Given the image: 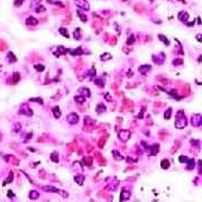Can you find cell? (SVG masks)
Instances as JSON below:
<instances>
[{"label": "cell", "instance_id": "6da1fadb", "mask_svg": "<svg viewBox=\"0 0 202 202\" xmlns=\"http://www.w3.org/2000/svg\"><path fill=\"white\" fill-rule=\"evenodd\" d=\"M66 120H67V122H69V124H71V125H75V124H77V122H79L80 117H79V114H76L75 112H72V114H67Z\"/></svg>", "mask_w": 202, "mask_h": 202}, {"label": "cell", "instance_id": "7a4b0ae2", "mask_svg": "<svg viewBox=\"0 0 202 202\" xmlns=\"http://www.w3.org/2000/svg\"><path fill=\"white\" fill-rule=\"evenodd\" d=\"M74 1L77 7H80V8L84 9V10H89L90 9V5H89V2L87 0H74Z\"/></svg>", "mask_w": 202, "mask_h": 202}, {"label": "cell", "instance_id": "3957f363", "mask_svg": "<svg viewBox=\"0 0 202 202\" xmlns=\"http://www.w3.org/2000/svg\"><path fill=\"white\" fill-rule=\"evenodd\" d=\"M129 137H130V131L129 130L124 129V130H121L119 133V139L121 141H127L128 139H129Z\"/></svg>", "mask_w": 202, "mask_h": 202}, {"label": "cell", "instance_id": "277c9868", "mask_svg": "<svg viewBox=\"0 0 202 202\" xmlns=\"http://www.w3.org/2000/svg\"><path fill=\"white\" fill-rule=\"evenodd\" d=\"M42 189H43V191H45V192H52V193H61V190L56 189V188H54V186H52V185H45V186H43Z\"/></svg>", "mask_w": 202, "mask_h": 202}, {"label": "cell", "instance_id": "5b68a950", "mask_svg": "<svg viewBox=\"0 0 202 202\" xmlns=\"http://www.w3.org/2000/svg\"><path fill=\"white\" fill-rule=\"evenodd\" d=\"M151 65H147V64H144V65H141V66L138 67V72L140 73V74L143 75H146L147 73H148V71H151Z\"/></svg>", "mask_w": 202, "mask_h": 202}, {"label": "cell", "instance_id": "8992f818", "mask_svg": "<svg viewBox=\"0 0 202 202\" xmlns=\"http://www.w3.org/2000/svg\"><path fill=\"white\" fill-rule=\"evenodd\" d=\"M19 114H27V116H32L33 114V111L28 108V106L27 104H23L20 108V111H19Z\"/></svg>", "mask_w": 202, "mask_h": 202}, {"label": "cell", "instance_id": "52a82bcc", "mask_svg": "<svg viewBox=\"0 0 202 202\" xmlns=\"http://www.w3.org/2000/svg\"><path fill=\"white\" fill-rule=\"evenodd\" d=\"M186 125V119H185V116H183L182 118H178L177 120L175 121V126L177 128H183L184 126Z\"/></svg>", "mask_w": 202, "mask_h": 202}, {"label": "cell", "instance_id": "ba28073f", "mask_svg": "<svg viewBox=\"0 0 202 202\" xmlns=\"http://www.w3.org/2000/svg\"><path fill=\"white\" fill-rule=\"evenodd\" d=\"M37 24H38V20L33 16H29L26 19V25H28V26H36Z\"/></svg>", "mask_w": 202, "mask_h": 202}, {"label": "cell", "instance_id": "9c48e42d", "mask_svg": "<svg viewBox=\"0 0 202 202\" xmlns=\"http://www.w3.org/2000/svg\"><path fill=\"white\" fill-rule=\"evenodd\" d=\"M79 92L81 93V96L85 97V98H89V97L91 96V92L88 88H80L79 89Z\"/></svg>", "mask_w": 202, "mask_h": 202}, {"label": "cell", "instance_id": "30bf717a", "mask_svg": "<svg viewBox=\"0 0 202 202\" xmlns=\"http://www.w3.org/2000/svg\"><path fill=\"white\" fill-rule=\"evenodd\" d=\"M67 52H69V50H66L64 46H59V47H57V52H55L54 54H55L56 56H60V55H62V54L67 53Z\"/></svg>", "mask_w": 202, "mask_h": 202}, {"label": "cell", "instance_id": "8fae6325", "mask_svg": "<svg viewBox=\"0 0 202 202\" xmlns=\"http://www.w3.org/2000/svg\"><path fill=\"white\" fill-rule=\"evenodd\" d=\"M129 198H130V192H128V191L121 192V195H120V200H121V201H127Z\"/></svg>", "mask_w": 202, "mask_h": 202}, {"label": "cell", "instance_id": "7c38bea8", "mask_svg": "<svg viewBox=\"0 0 202 202\" xmlns=\"http://www.w3.org/2000/svg\"><path fill=\"white\" fill-rule=\"evenodd\" d=\"M7 61H8L9 63H15V62L17 61V59H16V56H15V54L11 53V52H9V53L7 54Z\"/></svg>", "mask_w": 202, "mask_h": 202}, {"label": "cell", "instance_id": "4fadbf2b", "mask_svg": "<svg viewBox=\"0 0 202 202\" xmlns=\"http://www.w3.org/2000/svg\"><path fill=\"white\" fill-rule=\"evenodd\" d=\"M73 37H74L75 39H77V40L81 39L82 34H81V29H80V28H75V30L73 32Z\"/></svg>", "mask_w": 202, "mask_h": 202}, {"label": "cell", "instance_id": "5bb4252c", "mask_svg": "<svg viewBox=\"0 0 202 202\" xmlns=\"http://www.w3.org/2000/svg\"><path fill=\"white\" fill-rule=\"evenodd\" d=\"M76 15H77V17L81 19V21H83V23H87V21H88V17H87V15L83 13H81L80 10L76 11Z\"/></svg>", "mask_w": 202, "mask_h": 202}, {"label": "cell", "instance_id": "9a60e30c", "mask_svg": "<svg viewBox=\"0 0 202 202\" xmlns=\"http://www.w3.org/2000/svg\"><path fill=\"white\" fill-rule=\"evenodd\" d=\"M52 112H53V114H54V117L56 118V119H59L60 117H61V110H60V108L57 106L56 107H54L53 108V110H52Z\"/></svg>", "mask_w": 202, "mask_h": 202}, {"label": "cell", "instance_id": "2e32d148", "mask_svg": "<svg viewBox=\"0 0 202 202\" xmlns=\"http://www.w3.org/2000/svg\"><path fill=\"white\" fill-rule=\"evenodd\" d=\"M69 52H70V53H71L73 56H75V55H81V54L83 53L82 50H81V47H77L76 50H69Z\"/></svg>", "mask_w": 202, "mask_h": 202}, {"label": "cell", "instance_id": "e0dca14e", "mask_svg": "<svg viewBox=\"0 0 202 202\" xmlns=\"http://www.w3.org/2000/svg\"><path fill=\"white\" fill-rule=\"evenodd\" d=\"M59 32H60V34H61V35H63L64 37H66V38H69V37H70L69 30H67L66 28H64V27H61V28L59 29Z\"/></svg>", "mask_w": 202, "mask_h": 202}, {"label": "cell", "instance_id": "ac0fdd59", "mask_svg": "<svg viewBox=\"0 0 202 202\" xmlns=\"http://www.w3.org/2000/svg\"><path fill=\"white\" fill-rule=\"evenodd\" d=\"M38 197H39V193H38V191H30L29 192V198L32 200H37Z\"/></svg>", "mask_w": 202, "mask_h": 202}, {"label": "cell", "instance_id": "d6986e66", "mask_svg": "<svg viewBox=\"0 0 202 202\" xmlns=\"http://www.w3.org/2000/svg\"><path fill=\"white\" fill-rule=\"evenodd\" d=\"M112 59V56H111V54H109V53H104V54H102V55L100 56V60L101 61H109V60H111Z\"/></svg>", "mask_w": 202, "mask_h": 202}, {"label": "cell", "instance_id": "ffe728a7", "mask_svg": "<svg viewBox=\"0 0 202 202\" xmlns=\"http://www.w3.org/2000/svg\"><path fill=\"white\" fill-rule=\"evenodd\" d=\"M188 18H189V15L186 13H178V19L181 21H186L188 20Z\"/></svg>", "mask_w": 202, "mask_h": 202}, {"label": "cell", "instance_id": "44dd1931", "mask_svg": "<svg viewBox=\"0 0 202 202\" xmlns=\"http://www.w3.org/2000/svg\"><path fill=\"white\" fill-rule=\"evenodd\" d=\"M74 100L76 101L77 103H83V102H85V100H87V98L83 96H75L74 97Z\"/></svg>", "mask_w": 202, "mask_h": 202}, {"label": "cell", "instance_id": "7402d4cb", "mask_svg": "<svg viewBox=\"0 0 202 202\" xmlns=\"http://www.w3.org/2000/svg\"><path fill=\"white\" fill-rule=\"evenodd\" d=\"M158 151H160V146H158V145H153V146H151V155H155L156 153H158Z\"/></svg>", "mask_w": 202, "mask_h": 202}, {"label": "cell", "instance_id": "603a6c76", "mask_svg": "<svg viewBox=\"0 0 202 202\" xmlns=\"http://www.w3.org/2000/svg\"><path fill=\"white\" fill-rule=\"evenodd\" d=\"M104 111H106V106H103V103H99L97 106V112L101 114V112H104Z\"/></svg>", "mask_w": 202, "mask_h": 202}, {"label": "cell", "instance_id": "cb8c5ba5", "mask_svg": "<svg viewBox=\"0 0 202 202\" xmlns=\"http://www.w3.org/2000/svg\"><path fill=\"white\" fill-rule=\"evenodd\" d=\"M13 172H10V173H9V175H8V177H7V178H6V180H5L3 184L11 183V182H13Z\"/></svg>", "mask_w": 202, "mask_h": 202}, {"label": "cell", "instance_id": "d4e9b609", "mask_svg": "<svg viewBox=\"0 0 202 202\" xmlns=\"http://www.w3.org/2000/svg\"><path fill=\"white\" fill-rule=\"evenodd\" d=\"M50 160L53 161V162H55V163L59 162V155H57V153H56V152L52 153V155H50Z\"/></svg>", "mask_w": 202, "mask_h": 202}, {"label": "cell", "instance_id": "484cf974", "mask_svg": "<svg viewBox=\"0 0 202 202\" xmlns=\"http://www.w3.org/2000/svg\"><path fill=\"white\" fill-rule=\"evenodd\" d=\"M158 38H160V40H161V42H163L164 44H166V45H170V42H168V39L165 37L164 35H158Z\"/></svg>", "mask_w": 202, "mask_h": 202}, {"label": "cell", "instance_id": "4316f807", "mask_svg": "<svg viewBox=\"0 0 202 202\" xmlns=\"http://www.w3.org/2000/svg\"><path fill=\"white\" fill-rule=\"evenodd\" d=\"M19 79H20V75H19V73L18 72H15L13 73V83L16 84L17 82L19 81Z\"/></svg>", "mask_w": 202, "mask_h": 202}, {"label": "cell", "instance_id": "83f0119b", "mask_svg": "<svg viewBox=\"0 0 202 202\" xmlns=\"http://www.w3.org/2000/svg\"><path fill=\"white\" fill-rule=\"evenodd\" d=\"M34 69L36 70V71H38V72H42V71L45 70V66L42 65V64H36V65H34Z\"/></svg>", "mask_w": 202, "mask_h": 202}, {"label": "cell", "instance_id": "f1b7e54d", "mask_svg": "<svg viewBox=\"0 0 202 202\" xmlns=\"http://www.w3.org/2000/svg\"><path fill=\"white\" fill-rule=\"evenodd\" d=\"M171 114H172V109H171V108H168V109L164 112V118H165V119H170Z\"/></svg>", "mask_w": 202, "mask_h": 202}, {"label": "cell", "instance_id": "f546056e", "mask_svg": "<svg viewBox=\"0 0 202 202\" xmlns=\"http://www.w3.org/2000/svg\"><path fill=\"white\" fill-rule=\"evenodd\" d=\"M35 10H36V13H44V11L46 10V8H45V7H44V6L39 5V6H37V7H36V9H35Z\"/></svg>", "mask_w": 202, "mask_h": 202}, {"label": "cell", "instance_id": "4dcf8cb0", "mask_svg": "<svg viewBox=\"0 0 202 202\" xmlns=\"http://www.w3.org/2000/svg\"><path fill=\"white\" fill-rule=\"evenodd\" d=\"M74 180L77 182V184H80V185H81V184L83 183V181H84V177H83L82 175H77V176H75Z\"/></svg>", "mask_w": 202, "mask_h": 202}, {"label": "cell", "instance_id": "1f68e13d", "mask_svg": "<svg viewBox=\"0 0 202 202\" xmlns=\"http://www.w3.org/2000/svg\"><path fill=\"white\" fill-rule=\"evenodd\" d=\"M135 43V37H134V35H130L129 37H128L127 39V44L128 45H131V44H134Z\"/></svg>", "mask_w": 202, "mask_h": 202}, {"label": "cell", "instance_id": "d6a6232c", "mask_svg": "<svg viewBox=\"0 0 202 202\" xmlns=\"http://www.w3.org/2000/svg\"><path fill=\"white\" fill-rule=\"evenodd\" d=\"M47 2L48 3H54V5H57V6H61V7H63V3H61V1H57V0H47Z\"/></svg>", "mask_w": 202, "mask_h": 202}, {"label": "cell", "instance_id": "836d02e7", "mask_svg": "<svg viewBox=\"0 0 202 202\" xmlns=\"http://www.w3.org/2000/svg\"><path fill=\"white\" fill-rule=\"evenodd\" d=\"M112 154H114V158H116V160H121V158H122V156H120V154L118 153L117 151H114V152H112Z\"/></svg>", "mask_w": 202, "mask_h": 202}, {"label": "cell", "instance_id": "e575fe53", "mask_svg": "<svg viewBox=\"0 0 202 202\" xmlns=\"http://www.w3.org/2000/svg\"><path fill=\"white\" fill-rule=\"evenodd\" d=\"M25 0H15V2H13V5L16 6V7H20L23 3H24Z\"/></svg>", "mask_w": 202, "mask_h": 202}, {"label": "cell", "instance_id": "d590c367", "mask_svg": "<svg viewBox=\"0 0 202 202\" xmlns=\"http://www.w3.org/2000/svg\"><path fill=\"white\" fill-rule=\"evenodd\" d=\"M30 101H34V102H37V103L43 104V99L42 98H32Z\"/></svg>", "mask_w": 202, "mask_h": 202}, {"label": "cell", "instance_id": "8d00e7d4", "mask_svg": "<svg viewBox=\"0 0 202 202\" xmlns=\"http://www.w3.org/2000/svg\"><path fill=\"white\" fill-rule=\"evenodd\" d=\"M168 161H166V160H163L162 161V167L163 168H168Z\"/></svg>", "mask_w": 202, "mask_h": 202}, {"label": "cell", "instance_id": "74e56055", "mask_svg": "<svg viewBox=\"0 0 202 202\" xmlns=\"http://www.w3.org/2000/svg\"><path fill=\"white\" fill-rule=\"evenodd\" d=\"M96 82H97V84H98L99 87H103V85H104V83L102 82L101 80H96Z\"/></svg>", "mask_w": 202, "mask_h": 202}, {"label": "cell", "instance_id": "f35d334b", "mask_svg": "<svg viewBox=\"0 0 202 202\" xmlns=\"http://www.w3.org/2000/svg\"><path fill=\"white\" fill-rule=\"evenodd\" d=\"M182 63H183L182 60H174L173 61V64H182Z\"/></svg>", "mask_w": 202, "mask_h": 202}, {"label": "cell", "instance_id": "ab89813d", "mask_svg": "<svg viewBox=\"0 0 202 202\" xmlns=\"http://www.w3.org/2000/svg\"><path fill=\"white\" fill-rule=\"evenodd\" d=\"M19 129H20V125H19V124H16V125H15V131H18Z\"/></svg>", "mask_w": 202, "mask_h": 202}, {"label": "cell", "instance_id": "60d3db41", "mask_svg": "<svg viewBox=\"0 0 202 202\" xmlns=\"http://www.w3.org/2000/svg\"><path fill=\"white\" fill-rule=\"evenodd\" d=\"M197 39L199 40V42H202V35H197Z\"/></svg>", "mask_w": 202, "mask_h": 202}, {"label": "cell", "instance_id": "b9f144b4", "mask_svg": "<svg viewBox=\"0 0 202 202\" xmlns=\"http://www.w3.org/2000/svg\"><path fill=\"white\" fill-rule=\"evenodd\" d=\"M8 197H10V198L13 197V193H11V192H9V193H8Z\"/></svg>", "mask_w": 202, "mask_h": 202}, {"label": "cell", "instance_id": "7bdbcfd3", "mask_svg": "<svg viewBox=\"0 0 202 202\" xmlns=\"http://www.w3.org/2000/svg\"><path fill=\"white\" fill-rule=\"evenodd\" d=\"M35 1H36V2H39V1H40V0H35Z\"/></svg>", "mask_w": 202, "mask_h": 202}, {"label": "cell", "instance_id": "ee69618b", "mask_svg": "<svg viewBox=\"0 0 202 202\" xmlns=\"http://www.w3.org/2000/svg\"><path fill=\"white\" fill-rule=\"evenodd\" d=\"M181 1H182V2H185V0H181Z\"/></svg>", "mask_w": 202, "mask_h": 202}, {"label": "cell", "instance_id": "f6af8a7d", "mask_svg": "<svg viewBox=\"0 0 202 202\" xmlns=\"http://www.w3.org/2000/svg\"><path fill=\"white\" fill-rule=\"evenodd\" d=\"M149 1H151V2H153V1H154V0H149Z\"/></svg>", "mask_w": 202, "mask_h": 202}]
</instances>
